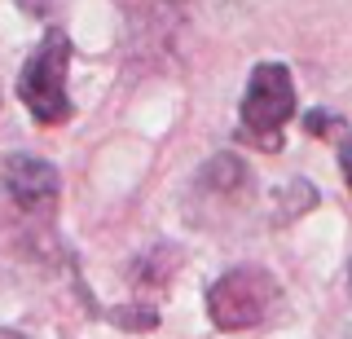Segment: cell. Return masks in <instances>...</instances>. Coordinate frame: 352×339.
<instances>
[{"label":"cell","mask_w":352,"mask_h":339,"mask_svg":"<svg viewBox=\"0 0 352 339\" xmlns=\"http://www.w3.org/2000/svg\"><path fill=\"white\" fill-rule=\"evenodd\" d=\"M295 115V80L282 62H260L238 106V141L256 150H282V128Z\"/></svg>","instance_id":"cell-1"},{"label":"cell","mask_w":352,"mask_h":339,"mask_svg":"<svg viewBox=\"0 0 352 339\" xmlns=\"http://www.w3.org/2000/svg\"><path fill=\"white\" fill-rule=\"evenodd\" d=\"M66 62H71V40L66 31H44V40L31 49L18 75V102L31 111V119L44 128L71 119V97H66Z\"/></svg>","instance_id":"cell-2"},{"label":"cell","mask_w":352,"mask_h":339,"mask_svg":"<svg viewBox=\"0 0 352 339\" xmlns=\"http://www.w3.org/2000/svg\"><path fill=\"white\" fill-rule=\"evenodd\" d=\"M278 300H282V291L269 269L238 265V269H225L207 287V317L220 331H251V326H260L278 309Z\"/></svg>","instance_id":"cell-3"},{"label":"cell","mask_w":352,"mask_h":339,"mask_svg":"<svg viewBox=\"0 0 352 339\" xmlns=\"http://www.w3.org/2000/svg\"><path fill=\"white\" fill-rule=\"evenodd\" d=\"M0 181H5V194L22 212H49L62 194L58 168L49 159H36V155H9L5 168H0Z\"/></svg>","instance_id":"cell-4"},{"label":"cell","mask_w":352,"mask_h":339,"mask_svg":"<svg viewBox=\"0 0 352 339\" xmlns=\"http://www.w3.org/2000/svg\"><path fill=\"white\" fill-rule=\"evenodd\" d=\"M115 317V326H132V331H150L154 326V313L146 309V313H110Z\"/></svg>","instance_id":"cell-5"},{"label":"cell","mask_w":352,"mask_h":339,"mask_svg":"<svg viewBox=\"0 0 352 339\" xmlns=\"http://www.w3.org/2000/svg\"><path fill=\"white\" fill-rule=\"evenodd\" d=\"M339 168H344V181H348V190H352V137L339 141Z\"/></svg>","instance_id":"cell-6"},{"label":"cell","mask_w":352,"mask_h":339,"mask_svg":"<svg viewBox=\"0 0 352 339\" xmlns=\"http://www.w3.org/2000/svg\"><path fill=\"white\" fill-rule=\"evenodd\" d=\"M304 124H308V133H326V128H335V119H330V115H322V111H317V115H308V119H304Z\"/></svg>","instance_id":"cell-7"},{"label":"cell","mask_w":352,"mask_h":339,"mask_svg":"<svg viewBox=\"0 0 352 339\" xmlns=\"http://www.w3.org/2000/svg\"><path fill=\"white\" fill-rule=\"evenodd\" d=\"M0 339H27V335H18V331H0Z\"/></svg>","instance_id":"cell-8"}]
</instances>
